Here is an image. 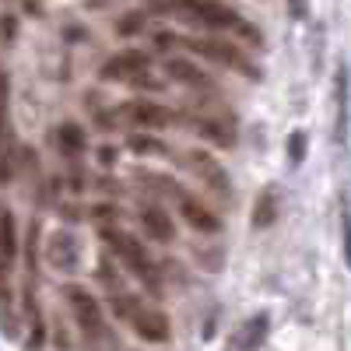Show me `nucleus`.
Wrapping results in <instances>:
<instances>
[{
	"label": "nucleus",
	"instance_id": "nucleus-16",
	"mask_svg": "<svg viewBox=\"0 0 351 351\" xmlns=\"http://www.w3.org/2000/svg\"><path fill=\"white\" fill-rule=\"evenodd\" d=\"M267 327H271V316H267V313H256L250 324L243 327V337H239L243 344H239V348H243V351H256V348L263 344V337H267Z\"/></svg>",
	"mask_w": 351,
	"mask_h": 351
},
{
	"label": "nucleus",
	"instance_id": "nucleus-24",
	"mask_svg": "<svg viewBox=\"0 0 351 351\" xmlns=\"http://www.w3.org/2000/svg\"><path fill=\"white\" fill-rule=\"evenodd\" d=\"M288 14L295 18V21H302L309 14V0H288Z\"/></svg>",
	"mask_w": 351,
	"mask_h": 351
},
{
	"label": "nucleus",
	"instance_id": "nucleus-23",
	"mask_svg": "<svg viewBox=\"0 0 351 351\" xmlns=\"http://www.w3.org/2000/svg\"><path fill=\"white\" fill-rule=\"evenodd\" d=\"M130 148H134V152H148V155H155V152H162V144H158L155 137H130Z\"/></svg>",
	"mask_w": 351,
	"mask_h": 351
},
{
	"label": "nucleus",
	"instance_id": "nucleus-27",
	"mask_svg": "<svg viewBox=\"0 0 351 351\" xmlns=\"http://www.w3.org/2000/svg\"><path fill=\"white\" fill-rule=\"evenodd\" d=\"M155 43H158V46H176V36H169V32H162V36H158Z\"/></svg>",
	"mask_w": 351,
	"mask_h": 351
},
{
	"label": "nucleus",
	"instance_id": "nucleus-17",
	"mask_svg": "<svg viewBox=\"0 0 351 351\" xmlns=\"http://www.w3.org/2000/svg\"><path fill=\"white\" fill-rule=\"evenodd\" d=\"M137 180L144 183V186H155V193H162V197H180L183 193V186L172 180V176H162V172H137Z\"/></svg>",
	"mask_w": 351,
	"mask_h": 351
},
{
	"label": "nucleus",
	"instance_id": "nucleus-22",
	"mask_svg": "<svg viewBox=\"0 0 351 351\" xmlns=\"http://www.w3.org/2000/svg\"><path fill=\"white\" fill-rule=\"evenodd\" d=\"M144 25H148V18H144L141 11H134L116 25V36H137V32H144Z\"/></svg>",
	"mask_w": 351,
	"mask_h": 351
},
{
	"label": "nucleus",
	"instance_id": "nucleus-25",
	"mask_svg": "<svg viewBox=\"0 0 351 351\" xmlns=\"http://www.w3.org/2000/svg\"><path fill=\"white\" fill-rule=\"evenodd\" d=\"M0 32L11 39V36H14V18H0Z\"/></svg>",
	"mask_w": 351,
	"mask_h": 351
},
{
	"label": "nucleus",
	"instance_id": "nucleus-13",
	"mask_svg": "<svg viewBox=\"0 0 351 351\" xmlns=\"http://www.w3.org/2000/svg\"><path fill=\"white\" fill-rule=\"evenodd\" d=\"M137 221H141V228H144V236H148V239H155V243H162V246H169V243L176 239L172 218H169V215L158 208V204H141Z\"/></svg>",
	"mask_w": 351,
	"mask_h": 351
},
{
	"label": "nucleus",
	"instance_id": "nucleus-19",
	"mask_svg": "<svg viewBox=\"0 0 351 351\" xmlns=\"http://www.w3.org/2000/svg\"><path fill=\"white\" fill-rule=\"evenodd\" d=\"M341 253H344V263L351 271V208H348V200L341 204Z\"/></svg>",
	"mask_w": 351,
	"mask_h": 351
},
{
	"label": "nucleus",
	"instance_id": "nucleus-20",
	"mask_svg": "<svg viewBox=\"0 0 351 351\" xmlns=\"http://www.w3.org/2000/svg\"><path fill=\"white\" fill-rule=\"evenodd\" d=\"M288 158H291L295 169L306 162V130H291V137H288Z\"/></svg>",
	"mask_w": 351,
	"mask_h": 351
},
{
	"label": "nucleus",
	"instance_id": "nucleus-3",
	"mask_svg": "<svg viewBox=\"0 0 351 351\" xmlns=\"http://www.w3.org/2000/svg\"><path fill=\"white\" fill-rule=\"evenodd\" d=\"M190 46H193L200 56H208L211 64L228 67V71H239V74H246L250 81H260V67L250 64V56H246L239 46L221 43V39H190Z\"/></svg>",
	"mask_w": 351,
	"mask_h": 351
},
{
	"label": "nucleus",
	"instance_id": "nucleus-21",
	"mask_svg": "<svg viewBox=\"0 0 351 351\" xmlns=\"http://www.w3.org/2000/svg\"><path fill=\"white\" fill-rule=\"evenodd\" d=\"M8 95H11V81L0 71V148H4V134H8Z\"/></svg>",
	"mask_w": 351,
	"mask_h": 351
},
{
	"label": "nucleus",
	"instance_id": "nucleus-7",
	"mask_svg": "<svg viewBox=\"0 0 351 351\" xmlns=\"http://www.w3.org/2000/svg\"><path fill=\"white\" fill-rule=\"evenodd\" d=\"M148 67H152V56L144 49H123V53L109 56V60L102 64L99 77L102 81H130L134 74H144Z\"/></svg>",
	"mask_w": 351,
	"mask_h": 351
},
{
	"label": "nucleus",
	"instance_id": "nucleus-4",
	"mask_svg": "<svg viewBox=\"0 0 351 351\" xmlns=\"http://www.w3.org/2000/svg\"><path fill=\"white\" fill-rule=\"evenodd\" d=\"M64 299H67V306H71V313H74V319H77V327L88 334V337H99L102 330H106V319H102V306H99V299L92 295L88 288H81V285H64Z\"/></svg>",
	"mask_w": 351,
	"mask_h": 351
},
{
	"label": "nucleus",
	"instance_id": "nucleus-15",
	"mask_svg": "<svg viewBox=\"0 0 351 351\" xmlns=\"http://www.w3.org/2000/svg\"><path fill=\"white\" fill-rule=\"evenodd\" d=\"M278 211H281V204H278V190L274 186H267L260 197H256V204H253V228H271L274 221H278Z\"/></svg>",
	"mask_w": 351,
	"mask_h": 351
},
{
	"label": "nucleus",
	"instance_id": "nucleus-2",
	"mask_svg": "<svg viewBox=\"0 0 351 351\" xmlns=\"http://www.w3.org/2000/svg\"><path fill=\"white\" fill-rule=\"evenodd\" d=\"M183 8L204 25V28H218V32H239L243 39L256 43L260 46V32L253 25L243 21L239 11H232L228 4H221V0H183Z\"/></svg>",
	"mask_w": 351,
	"mask_h": 351
},
{
	"label": "nucleus",
	"instance_id": "nucleus-6",
	"mask_svg": "<svg viewBox=\"0 0 351 351\" xmlns=\"http://www.w3.org/2000/svg\"><path fill=\"white\" fill-rule=\"evenodd\" d=\"M123 112H127V120L134 127H144V130H165V127L176 123L172 109L162 106V102H155V99H134V102H127Z\"/></svg>",
	"mask_w": 351,
	"mask_h": 351
},
{
	"label": "nucleus",
	"instance_id": "nucleus-26",
	"mask_svg": "<svg viewBox=\"0 0 351 351\" xmlns=\"http://www.w3.org/2000/svg\"><path fill=\"white\" fill-rule=\"evenodd\" d=\"M99 158H102V165H112L116 152H112V148H102V152H99Z\"/></svg>",
	"mask_w": 351,
	"mask_h": 351
},
{
	"label": "nucleus",
	"instance_id": "nucleus-10",
	"mask_svg": "<svg viewBox=\"0 0 351 351\" xmlns=\"http://www.w3.org/2000/svg\"><path fill=\"white\" fill-rule=\"evenodd\" d=\"M46 260H49L53 271L74 274L77 263H81V246H77V239L71 236V232H53L49 243H46Z\"/></svg>",
	"mask_w": 351,
	"mask_h": 351
},
{
	"label": "nucleus",
	"instance_id": "nucleus-5",
	"mask_svg": "<svg viewBox=\"0 0 351 351\" xmlns=\"http://www.w3.org/2000/svg\"><path fill=\"white\" fill-rule=\"evenodd\" d=\"M186 165H190V172L197 176V180L208 186L218 200H232V180H228V172H225V165L211 155V152H200V148H193L190 155H186Z\"/></svg>",
	"mask_w": 351,
	"mask_h": 351
},
{
	"label": "nucleus",
	"instance_id": "nucleus-9",
	"mask_svg": "<svg viewBox=\"0 0 351 351\" xmlns=\"http://www.w3.org/2000/svg\"><path fill=\"white\" fill-rule=\"evenodd\" d=\"M176 208H180V218H186V225L197 228V232H204V236L221 232V218L208 208V204H200V197H193V193L183 190L180 197H176Z\"/></svg>",
	"mask_w": 351,
	"mask_h": 351
},
{
	"label": "nucleus",
	"instance_id": "nucleus-1",
	"mask_svg": "<svg viewBox=\"0 0 351 351\" xmlns=\"http://www.w3.org/2000/svg\"><path fill=\"white\" fill-rule=\"evenodd\" d=\"M102 236L109 239V250L123 260V267L137 278V281H144L148 285V291L152 295H158L162 291V274H158V263L152 260V253L141 246V239H134L130 232H120V228H106Z\"/></svg>",
	"mask_w": 351,
	"mask_h": 351
},
{
	"label": "nucleus",
	"instance_id": "nucleus-8",
	"mask_svg": "<svg viewBox=\"0 0 351 351\" xmlns=\"http://www.w3.org/2000/svg\"><path fill=\"white\" fill-rule=\"evenodd\" d=\"M348 130H351V77L348 67L341 64L334 74V141L348 144Z\"/></svg>",
	"mask_w": 351,
	"mask_h": 351
},
{
	"label": "nucleus",
	"instance_id": "nucleus-12",
	"mask_svg": "<svg viewBox=\"0 0 351 351\" xmlns=\"http://www.w3.org/2000/svg\"><path fill=\"white\" fill-rule=\"evenodd\" d=\"M165 71H169V77L176 81V84H183V88H190V92H204V95H215V81L204 74L197 64H190V60H183V56H172V60L165 64Z\"/></svg>",
	"mask_w": 351,
	"mask_h": 351
},
{
	"label": "nucleus",
	"instance_id": "nucleus-11",
	"mask_svg": "<svg viewBox=\"0 0 351 351\" xmlns=\"http://www.w3.org/2000/svg\"><path fill=\"white\" fill-rule=\"evenodd\" d=\"M127 324L134 327V334H137L144 344H165V341H169V319H165V313H158V309L137 306V313L127 319Z\"/></svg>",
	"mask_w": 351,
	"mask_h": 351
},
{
	"label": "nucleus",
	"instance_id": "nucleus-14",
	"mask_svg": "<svg viewBox=\"0 0 351 351\" xmlns=\"http://www.w3.org/2000/svg\"><path fill=\"white\" fill-rule=\"evenodd\" d=\"M53 141H56V148H60V155L67 158H81V152L88 148V137L77 123H64V127H56L53 130Z\"/></svg>",
	"mask_w": 351,
	"mask_h": 351
},
{
	"label": "nucleus",
	"instance_id": "nucleus-18",
	"mask_svg": "<svg viewBox=\"0 0 351 351\" xmlns=\"http://www.w3.org/2000/svg\"><path fill=\"white\" fill-rule=\"evenodd\" d=\"M193 127H197V130H200L204 137H208V141H215L218 148H232V141H236V137H232V130H228V127H221V123L208 120V116H204V120H193Z\"/></svg>",
	"mask_w": 351,
	"mask_h": 351
}]
</instances>
